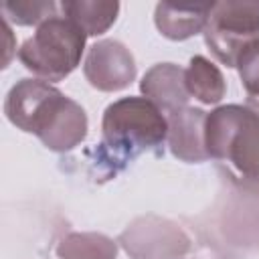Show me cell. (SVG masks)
I'll use <instances>...</instances> for the list:
<instances>
[{
    "label": "cell",
    "instance_id": "cell-1",
    "mask_svg": "<svg viewBox=\"0 0 259 259\" xmlns=\"http://www.w3.org/2000/svg\"><path fill=\"white\" fill-rule=\"evenodd\" d=\"M4 113L53 152H69L87 136L85 109L40 79H20L6 95Z\"/></svg>",
    "mask_w": 259,
    "mask_h": 259
},
{
    "label": "cell",
    "instance_id": "cell-2",
    "mask_svg": "<svg viewBox=\"0 0 259 259\" xmlns=\"http://www.w3.org/2000/svg\"><path fill=\"white\" fill-rule=\"evenodd\" d=\"M208 158L229 164L241 178L259 182V115L245 105H221L206 113Z\"/></svg>",
    "mask_w": 259,
    "mask_h": 259
},
{
    "label": "cell",
    "instance_id": "cell-3",
    "mask_svg": "<svg viewBox=\"0 0 259 259\" xmlns=\"http://www.w3.org/2000/svg\"><path fill=\"white\" fill-rule=\"evenodd\" d=\"M103 146L119 162L148 150H160L168 140V119L146 97H123L107 105L101 121Z\"/></svg>",
    "mask_w": 259,
    "mask_h": 259
},
{
    "label": "cell",
    "instance_id": "cell-4",
    "mask_svg": "<svg viewBox=\"0 0 259 259\" xmlns=\"http://www.w3.org/2000/svg\"><path fill=\"white\" fill-rule=\"evenodd\" d=\"M87 34L69 18L53 16L36 26V32L20 47V63L36 77L63 81L81 63Z\"/></svg>",
    "mask_w": 259,
    "mask_h": 259
},
{
    "label": "cell",
    "instance_id": "cell-5",
    "mask_svg": "<svg viewBox=\"0 0 259 259\" xmlns=\"http://www.w3.org/2000/svg\"><path fill=\"white\" fill-rule=\"evenodd\" d=\"M202 32L212 55L223 65L235 67L243 49L259 40V0L217 2Z\"/></svg>",
    "mask_w": 259,
    "mask_h": 259
},
{
    "label": "cell",
    "instance_id": "cell-6",
    "mask_svg": "<svg viewBox=\"0 0 259 259\" xmlns=\"http://www.w3.org/2000/svg\"><path fill=\"white\" fill-rule=\"evenodd\" d=\"M83 73L99 91H121L136 79V61L119 40H99L89 49Z\"/></svg>",
    "mask_w": 259,
    "mask_h": 259
},
{
    "label": "cell",
    "instance_id": "cell-7",
    "mask_svg": "<svg viewBox=\"0 0 259 259\" xmlns=\"http://www.w3.org/2000/svg\"><path fill=\"white\" fill-rule=\"evenodd\" d=\"M140 91L164 113L188 107L186 103L190 99L186 89V71L174 63H158L148 69L140 81Z\"/></svg>",
    "mask_w": 259,
    "mask_h": 259
},
{
    "label": "cell",
    "instance_id": "cell-8",
    "mask_svg": "<svg viewBox=\"0 0 259 259\" xmlns=\"http://www.w3.org/2000/svg\"><path fill=\"white\" fill-rule=\"evenodd\" d=\"M168 146L182 162H204L208 158L204 146L206 113L196 107H182L168 113Z\"/></svg>",
    "mask_w": 259,
    "mask_h": 259
},
{
    "label": "cell",
    "instance_id": "cell-9",
    "mask_svg": "<svg viewBox=\"0 0 259 259\" xmlns=\"http://www.w3.org/2000/svg\"><path fill=\"white\" fill-rule=\"evenodd\" d=\"M214 4H172L160 2L156 6L154 22L158 30L170 40H186L204 30Z\"/></svg>",
    "mask_w": 259,
    "mask_h": 259
},
{
    "label": "cell",
    "instance_id": "cell-10",
    "mask_svg": "<svg viewBox=\"0 0 259 259\" xmlns=\"http://www.w3.org/2000/svg\"><path fill=\"white\" fill-rule=\"evenodd\" d=\"M65 18L75 22L87 36L103 34L117 18L119 2L107 0H65L61 2Z\"/></svg>",
    "mask_w": 259,
    "mask_h": 259
},
{
    "label": "cell",
    "instance_id": "cell-11",
    "mask_svg": "<svg viewBox=\"0 0 259 259\" xmlns=\"http://www.w3.org/2000/svg\"><path fill=\"white\" fill-rule=\"evenodd\" d=\"M186 89L204 105L219 103L225 97L227 85L221 69L202 55H194L186 69Z\"/></svg>",
    "mask_w": 259,
    "mask_h": 259
},
{
    "label": "cell",
    "instance_id": "cell-12",
    "mask_svg": "<svg viewBox=\"0 0 259 259\" xmlns=\"http://www.w3.org/2000/svg\"><path fill=\"white\" fill-rule=\"evenodd\" d=\"M57 255L63 259H115V243L99 233H71L59 247Z\"/></svg>",
    "mask_w": 259,
    "mask_h": 259
},
{
    "label": "cell",
    "instance_id": "cell-13",
    "mask_svg": "<svg viewBox=\"0 0 259 259\" xmlns=\"http://www.w3.org/2000/svg\"><path fill=\"white\" fill-rule=\"evenodd\" d=\"M57 4L51 0H6L2 2L4 20H12L20 26L42 24L45 20L57 16Z\"/></svg>",
    "mask_w": 259,
    "mask_h": 259
},
{
    "label": "cell",
    "instance_id": "cell-14",
    "mask_svg": "<svg viewBox=\"0 0 259 259\" xmlns=\"http://www.w3.org/2000/svg\"><path fill=\"white\" fill-rule=\"evenodd\" d=\"M235 67L239 69L245 91L253 97H259V40H253L249 47L243 49Z\"/></svg>",
    "mask_w": 259,
    "mask_h": 259
}]
</instances>
